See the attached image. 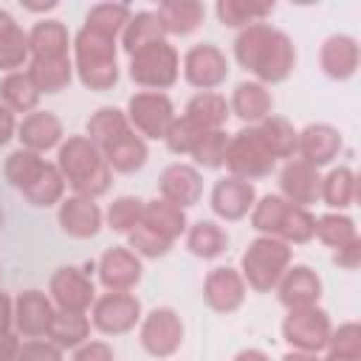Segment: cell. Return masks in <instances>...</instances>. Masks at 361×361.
Returning <instances> with one entry per match:
<instances>
[{"mask_svg":"<svg viewBox=\"0 0 361 361\" xmlns=\"http://www.w3.org/2000/svg\"><path fill=\"white\" fill-rule=\"evenodd\" d=\"M234 59L240 68H245L259 85H279L285 82L296 68V45L293 39L271 25V23H254L234 37Z\"/></svg>","mask_w":361,"mask_h":361,"instance_id":"obj_1","label":"cell"},{"mask_svg":"<svg viewBox=\"0 0 361 361\" xmlns=\"http://www.w3.org/2000/svg\"><path fill=\"white\" fill-rule=\"evenodd\" d=\"M73 73L90 90H110L118 82V42L82 25L73 37Z\"/></svg>","mask_w":361,"mask_h":361,"instance_id":"obj_2","label":"cell"},{"mask_svg":"<svg viewBox=\"0 0 361 361\" xmlns=\"http://www.w3.org/2000/svg\"><path fill=\"white\" fill-rule=\"evenodd\" d=\"M293 259V251L288 243L276 240V237H254L248 243V248L243 251L240 257V276L245 279V285L251 290H259V293H271L276 288V282L282 279V274L288 271Z\"/></svg>","mask_w":361,"mask_h":361,"instance_id":"obj_3","label":"cell"},{"mask_svg":"<svg viewBox=\"0 0 361 361\" xmlns=\"http://www.w3.org/2000/svg\"><path fill=\"white\" fill-rule=\"evenodd\" d=\"M127 73L138 87L164 93L180 79V54L166 39L155 42V45H149V48H144V51L130 56Z\"/></svg>","mask_w":361,"mask_h":361,"instance_id":"obj_4","label":"cell"},{"mask_svg":"<svg viewBox=\"0 0 361 361\" xmlns=\"http://www.w3.org/2000/svg\"><path fill=\"white\" fill-rule=\"evenodd\" d=\"M223 166L234 178L259 180V178H268L276 169V158L265 147V141H262V135H259L257 127H243L234 135H228Z\"/></svg>","mask_w":361,"mask_h":361,"instance_id":"obj_5","label":"cell"},{"mask_svg":"<svg viewBox=\"0 0 361 361\" xmlns=\"http://www.w3.org/2000/svg\"><path fill=\"white\" fill-rule=\"evenodd\" d=\"M130 127L147 141H164L166 130L172 127V121L178 118L175 113V104L166 93H158V90H138L127 99V110H124Z\"/></svg>","mask_w":361,"mask_h":361,"instance_id":"obj_6","label":"cell"},{"mask_svg":"<svg viewBox=\"0 0 361 361\" xmlns=\"http://www.w3.org/2000/svg\"><path fill=\"white\" fill-rule=\"evenodd\" d=\"M330 333H333L330 313L319 305L288 310V316L282 319V338L288 341L290 350H299V353L319 355L322 350H327Z\"/></svg>","mask_w":361,"mask_h":361,"instance_id":"obj_7","label":"cell"},{"mask_svg":"<svg viewBox=\"0 0 361 361\" xmlns=\"http://www.w3.org/2000/svg\"><path fill=\"white\" fill-rule=\"evenodd\" d=\"M90 327H96L99 333L104 336H124L130 330H135L141 324V316H144V307H141V299L135 293H113V290H104V293H96L90 310Z\"/></svg>","mask_w":361,"mask_h":361,"instance_id":"obj_8","label":"cell"},{"mask_svg":"<svg viewBox=\"0 0 361 361\" xmlns=\"http://www.w3.org/2000/svg\"><path fill=\"white\" fill-rule=\"evenodd\" d=\"M183 319L178 316V310L161 305L152 307L149 313L141 316L138 324V344L144 347V353H149L152 358H172L180 347H183Z\"/></svg>","mask_w":361,"mask_h":361,"instance_id":"obj_9","label":"cell"},{"mask_svg":"<svg viewBox=\"0 0 361 361\" xmlns=\"http://www.w3.org/2000/svg\"><path fill=\"white\" fill-rule=\"evenodd\" d=\"M96 262L79 268V265H62L51 274L48 279V296L56 310L68 313H87L93 299H96V285L90 279V271Z\"/></svg>","mask_w":361,"mask_h":361,"instance_id":"obj_10","label":"cell"},{"mask_svg":"<svg viewBox=\"0 0 361 361\" xmlns=\"http://www.w3.org/2000/svg\"><path fill=\"white\" fill-rule=\"evenodd\" d=\"M183 79L200 90H217L228 79V56L214 42H197L180 56Z\"/></svg>","mask_w":361,"mask_h":361,"instance_id":"obj_11","label":"cell"},{"mask_svg":"<svg viewBox=\"0 0 361 361\" xmlns=\"http://www.w3.org/2000/svg\"><path fill=\"white\" fill-rule=\"evenodd\" d=\"M56 166L65 178V183L73 189L76 183L96 175L104 164L102 149L87 135H65V141L56 147Z\"/></svg>","mask_w":361,"mask_h":361,"instance_id":"obj_12","label":"cell"},{"mask_svg":"<svg viewBox=\"0 0 361 361\" xmlns=\"http://www.w3.org/2000/svg\"><path fill=\"white\" fill-rule=\"evenodd\" d=\"M96 274H99V282L104 290L133 293L144 276V265H141V257L133 254L127 245H110L96 259Z\"/></svg>","mask_w":361,"mask_h":361,"instance_id":"obj_13","label":"cell"},{"mask_svg":"<svg viewBox=\"0 0 361 361\" xmlns=\"http://www.w3.org/2000/svg\"><path fill=\"white\" fill-rule=\"evenodd\" d=\"M254 203H257V186L251 180H243V178H234V175H226V178L214 180V186L209 192L212 212L226 223H237V220L248 217Z\"/></svg>","mask_w":361,"mask_h":361,"instance_id":"obj_14","label":"cell"},{"mask_svg":"<svg viewBox=\"0 0 361 361\" xmlns=\"http://www.w3.org/2000/svg\"><path fill=\"white\" fill-rule=\"evenodd\" d=\"M56 307L45 290L28 288L14 299V333L23 338H45Z\"/></svg>","mask_w":361,"mask_h":361,"instance_id":"obj_15","label":"cell"},{"mask_svg":"<svg viewBox=\"0 0 361 361\" xmlns=\"http://www.w3.org/2000/svg\"><path fill=\"white\" fill-rule=\"evenodd\" d=\"M158 197L169 200L178 209H189L203 197V175L195 164L175 161L158 175Z\"/></svg>","mask_w":361,"mask_h":361,"instance_id":"obj_16","label":"cell"},{"mask_svg":"<svg viewBox=\"0 0 361 361\" xmlns=\"http://www.w3.org/2000/svg\"><path fill=\"white\" fill-rule=\"evenodd\" d=\"M56 223L59 228L73 237V240H90L102 231L104 226V212L99 209L96 200L90 197H79V195H68L59 200L56 209Z\"/></svg>","mask_w":361,"mask_h":361,"instance_id":"obj_17","label":"cell"},{"mask_svg":"<svg viewBox=\"0 0 361 361\" xmlns=\"http://www.w3.org/2000/svg\"><path fill=\"white\" fill-rule=\"evenodd\" d=\"M245 293H248V285L237 268L217 265L203 279V302L214 313H234L245 302Z\"/></svg>","mask_w":361,"mask_h":361,"instance_id":"obj_18","label":"cell"},{"mask_svg":"<svg viewBox=\"0 0 361 361\" xmlns=\"http://www.w3.org/2000/svg\"><path fill=\"white\" fill-rule=\"evenodd\" d=\"M17 138H20L23 149L45 155L48 149H56L65 141V127H62V118L54 110H39L37 107L34 113H28L17 121Z\"/></svg>","mask_w":361,"mask_h":361,"instance_id":"obj_19","label":"cell"},{"mask_svg":"<svg viewBox=\"0 0 361 361\" xmlns=\"http://www.w3.org/2000/svg\"><path fill=\"white\" fill-rule=\"evenodd\" d=\"M319 192H322V172L316 166H310L302 158L285 161V166L279 169V195L288 203L307 209L319 203Z\"/></svg>","mask_w":361,"mask_h":361,"instance_id":"obj_20","label":"cell"},{"mask_svg":"<svg viewBox=\"0 0 361 361\" xmlns=\"http://www.w3.org/2000/svg\"><path fill=\"white\" fill-rule=\"evenodd\" d=\"M341 147H344V141H341L338 127L324 124V121H313V124H307V127L299 130L296 158H302L310 166L322 169V166H327V164H333L338 158Z\"/></svg>","mask_w":361,"mask_h":361,"instance_id":"obj_21","label":"cell"},{"mask_svg":"<svg viewBox=\"0 0 361 361\" xmlns=\"http://www.w3.org/2000/svg\"><path fill=\"white\" fill-rule=\"evenodd\" d=\"M274 290L288 310L313 307L322 299V276L310 265H288V271L282 274Z\"/></svg>","mask_w":361,"mask_h":361,"instance_id":"obj_22","label":"cell"},{"mask_svg":"<svg viewBox=\"0 0 361 361\" xmlns=\"http://www.w3.org/2000/svg\"><path fill=\"white\" fill-rule=\"evenodd\" d=\"M358 62H361V51H358L355 37H350V34H330L319 48V65H322L324 76H330L336 82L355 76Z\"/></svg>","mask_w":361,"mask_h":361,"instance_id":"obj_23","label":"cell"},{"mask_svg":"<svg viewBox=\"0 0 361 361\" xmlns=\"http://www.w3.org/2000/svg\"><path fill=\"white\" fill-rule=\"evenodd\" d=\"M228 110L245 124V127H257L259 121H265L268 116H274V96L265 85H259L257 79H245L231 90L228 99Z\"/></svg>","mask_w":361,"mask_h":361,"instance_id":"obj_24","label":"cell"},{"mask_svg":"<svg viewBox=\"0 0 361 361\" xmlns=\"http://www.w3.org/2000/svg\"><path fill=\"white\" fill-rule=\"evenodd\" d=\"M71 48H73V39L62 20H37L28 28L31 59H62V56H71Z\"/></svg>","mask_w":361,"mask_h":361,"instance_id":"obj_25","label":"cell"},{"mask_svg":"<svg viewBox=\"0 0 361 361\" xmlns=\"http://www.w3.org/2000/svg\"><path fill=\"white\" fill-rule=\"evenodd\" d=\"M166 39V28H164V20L158 17L155 8H144V11H133L124 31H121V48L127 51V56L155 45V42H164Z\"/></svg>","mask_w":361,"mask_h":361,"instance_id":"obj_26","label":"cell"},{"mask_svg":"<svg viewBox=\"0 0 361 361\" xmlns=\"http://www.w3.org/2000/svg\"><path fill=\"white\" fill-rule=\"evenodd\" d=\"M228 116H231L228 99L223 93H217V90H200L183 107V118L192 121L200 133H206V130H223L226 121H228Z\"/></svg>","mask_w":361,"mask_h":361,"instance_id":"obj_27","label":"cell"},{"mask_svg":"<svg viewBox=\"0 0 361 361\" xmlns=\"http://www.w3.org/2000/svg\"><path fill=\"white\" fill-rule=\"evenodd\" d=\"M102 158H104V164H107L113 172L133 175V172H138V169L147 164L149 149H147V141L130 127L124 135H118L116 141H110V144L102 149Z\"/></svg>","mask_w":361,"mask_h":361,"instance_id":"obj_28","label":"cell"},{"mask_svg":"<svg viewBox=\"0 0 361 361\" xmlns=\"http://www.w3.org/2000/svg\"><path fill=\"white\" fill-rule=\"evenodd\" d=\"M186 251L197 259H217L228 248V234L217 220H195L183 234Z\"/></svg>","mask_w":361,"mask_h":361,"instance_id":"obj_29","label":"cell"},{"mask_svg":"<svg viewBox=\"0 0 361 361\" xmlns=\"http://www.w3.org/2000/svg\"><path fill=\"white\" fill-rule=\"evenodd\" d=\"M144 226H149L155 234L166 237L169 243H175L180 234H186V209H178L172 206L169 200L164 197H152V200H144V217H141Z\"/></svg>","mask_w":361,"mask_h":361,"instance_id":"obj_30","label":"cell"},{"mask_svg":"<svg viewBox=\"0 0 361 361\" xmlns=\"http://www.w3.org/2000/svg\"><path fill=\"white\" fill-rule=\"evenodd\" d=\"M155 11L164 20L166 34H175V37L195 34L203 25V17H206L203 3H197V0H164Z\"/></svg>","mask_w":361,"mask_h":361,"instance_id":"obj_31","label":"cell"},{"mask_svg":"<svg viewBox=\"0 0 361 361\" xmlns=\"http://www.w3.org/2000/svg\"><path fill=\"white\" fill-rule=\"evenodd\" d=\"M39 90H37V85H34V79L28 76V71H14V73H6L3 79H0V102L17 116V113H23V116H28V113H34L37 110V104H39Z\"/></svg>","mask_w":361,"mask_h":361,"instance_id":"obj_32","label":"cell"},{"mask_svg":"<svg viewBox=\"0 0 361 361\" xmlns=\"http://www.w3.org/2000/svg\"><path fill=\"white\" fill-rule=\"evenodd\" d=\"M358 195V178L350 166H333L327 175H322V192L319 200L330 206V212H341L355 203Z\"/></svg>","mask_w":361,"mask_h":361,"instance_id":"obj_33","label":"cell"},{"mask_svg":"<svg viewBox=\"0 0 361 361\" xmlns=\"http://www.w3.org/2000/svg\"><path fill=\"white\" fill-rule=\"evenodd\" d=\"M274 8H276L274 3H259V0H220L214 6L220 25L237 28V31H243L254 23H265V17L274 14Z\"/></svg>","mask_w":361,"mask_h":361,"instance_id":"obj_34","label":"cell"},{"mask_svg":"<svg viewBox=\"0 0 361 361\" xmlns=\"http://www.w3.org/2000/svg\"><path fill=\"white\" fill-rule=\"evenodd\" d=\"M25 71L34 79L39 93H62L73 79V59L71 56H62V59H31Z\"/></svg>","mask_w":361,"mask_h":361,"instance_id":"obj_35","label":"cell"},{"mask_svg":"<svg viewBox=\"0 0 361 361\" xmlns=\"http://www.w3.org/2000/svg\"><path fill=\"white\" fill-rule=\"evenodd\" d=\"M257 130H259V135H262V141H265V147L271 149V155L279 161H290V158H296V147H299V130L288 121V118H282V116H268L265 121H259L257 124Z\"/></svg>","mask_w":361,"mask_h":361,"instance_id":"obj_36","label":"cell"},{"mask_svg":"<svg viewBox=\"0 0 361 361\" xmlns=\"http://www.w3.org/2000/svg\"><path fill=\"white\" fill-rule=\"evenodd\" d=\"M45 338L54 341L59 350H76L79 344H85L90 338V319H87V313L56 310Z\"/></svg>","mask_w":361,"mask_h":361,"instance_id":"obj_37","label":"cell"},{"mask_svg":"<svg viewBox=\"0 0 361 361\" xmlns=\"http://www.w3.org/2000/svg\"><path fill=\"white\" fill-rule=\"evenodd\" d=\"M127 130H130V121H127L124 110H118V107H99V110L87 118V124H85V135H87L99 149H104L110 141H116V138L124 135Z\"/></svg>","mask_w":361,"mask_h":361,"instance_id":"obj_38","label":"cell"},{"mask_svg":"<svg viewBox=\"0 0 361 361\" xmlns=\"http://www.w3.org/2000/svg\"><path fill=\"white\" fill-rule=\"evenodd\" d=\"M45 164L48 161L39 152H31V149H23L20 147V149L8 152V158L3 161V175L8 180V186H14L17 192H25L37 180V175L42 172Z\"/></svg>","mask_w":361,"mask_h":361,"instance_id":"obj_39","label":"cell"},{"mask_svg":"<svg viewBox=\"0 0 361 361\" xmlns=\"http://www.w3.org/2000/svg\"><path fill=\"white\" fill-rule=\"evenodd\" d=\"M65 178H62V172H59V166L56 164H45L42 166V172L37 175V180L25 189V192H20L31 206H37V209H48V206H56L62 197H65Z\"/></svg>","mask_w":361,"mask_h":361,"instance_id":"obj_40","label":"cell"},{"mask_svg":"<svg viewBox=\"0 0 361 361\" xmlns=\"http://www.w3.org/2000/svg\"><path fill=\"white\" fill-rule=\"evenodd\" d=\"M288 200L282 195H262L257 197L254 209H251V228L265 234V237H276L279 240V231H282V223H285V214H288Z\"/></svg>","mask_w":361,"mask_h":361,"instance_id":"obj_41","label":"cell"},{"mask_svg":"<svg viewBox=\"0 0 361 361\" xmlns=\"http://www.w3.org/2000/svg\"><path fill=\"white\" fill-rule=\"evenodd\" d=\"M130 14H133V8L127 3H96V6H90L87 17H85V28L118 39Z\"/></svg>","mask_w":361,"mask_h":361,"instance_id":"obj_42","label":"cell"},{"mask_svg":"<svg viewBox=\"0 0 361 361\" xmlns=\"http://www.w3.org/2000/svg\"><path fill=\"white\" fill-rule=\"evenodd\" d=\"M316 237H319L327 248L338 251V248L350 245L353 240H358V231H355L353 217H347V214H341V212H327V214L316 217Z\"/></svg>","mask_w":361,"mask_h":361,"instance_id":"obj_43","label":"cell"},{"mask_svg":"<svg viewBox=\"0 0 361 361\" xmlns=\"http://www.w3.org/2000/svg\"><path fill=\"white\" fill-rule=\"evenodd\" d=\"M226 147H228V133L226 130H206L197 135L189 158L195 161L197 169H220L226 161Z\"/></svg>","mask_w":361,"mask_h":361,"instance_id":"obj_44","label":"cell"},{"mask_svg":"<svg viewBox=\"0 0 361 361\" xmlns=\"http://www.w3.org/2000/svg\"><path fill=\"white\" fill-rule=\"evenodd\" d=\"M141 217H144V200L135 197V195H121V197H116V200L107 206V212H104V226H107L110 231L127 237V234L141 223Z\"/></svg>","mask_w":361,"mask_h":361,"instance_id":"obj_45","label":"cell"},{"mask_svg":"<svg viewBox=\"0 0 361 361\" xmlns=\"http://www.w3.org/2000/svg\"><path fill=\"white\" fill-rule=\"evenodd\" d=\"M316 237V214L305 206H288V214H285V223H282V231H279V240L288 243V245H305Z\"/></svg>","mask_w":361,"mask_h":361,"instance_id":"obj_46","label":"cell"},{"mask_svg":"<svg viewBox=\"0 0 361 361\" xmlns=\"http://www.w3.org/2000/svg\"><path fill=\"white\" fill-rule=\"evenodd\" d=\"M31 51H28V31H23L20 25H14L8 34L0 37V71L14 73L28 68Z\"/></svg>","mask_w":361,"mask_h":361,"instance_id":"obj_47","label":"cell"},{"mask_svg":"<svg viewBox=\"0 0 361 361\" xmlns=\"http://www.w3.org/2000/svg\"><path fill=\"white\" fill-rule=\"evenodd\" d=\"M172 245H175V243H169L166 237L155 234V231H152L149 226H144V223H138V226L127 234V248H130L133 254H138L141 259H158V257H166Z\"/></svg>","mask_w":361,"mask_h":361,"instance_id":"obj_48","label":"cell"},{"mask_svg":"<svg viewBox=\"0 0 361 361\" xmlns=\"http://www.w3.org/2000/svg\"><path fill=\"white\" fill-rule=\"evenodd\" d=\"M327 353L347 355V358H361V327L358 322H344L330 333Z\"/></svg>","mask_w":361,"mask_h":361,"instance_id":"obj_49","label":"cell"},{"mask_svg":"<svg viewBox=\"0 0 361 361\" xmlns=\"http://www.w3.org/2000/svg\"><path fill=\"white\" fill-rule=\"evenodd\" d=\"M197 135H200V130H197L192 121H186L183 116H178V118L172 121V127L166 130L164 144H166V149H169L172 155H189L192 147H195V141H197Z\"/></svg>","mask_w":361,"mask_h":361,"instance_id":"obj_50","label":"cell"},{"mask_svg":"<svg viewBox=\"0 0 361 361\" xmlns=\"http://www.w3.org/2000/svg\"><path fill=\"white\" fill-rule=\"evenodd\" d=\"M62 353L65 350H59L48 338H28V341H20L17 361H65Z\"/></svg>","mask_w":361,"mask_h":361,"instance_id":"obj_51","label":"cell"},{"mask_svg":"<svg viewBox=\"0 0 361 361\" xmlns=\"http://www.w3.org/2000/svg\"><path fill=\"white\" fill-rule=\"evenodd\" d=\"M71 361H116V353L107 341L102 338H87L85 344H79L71 355Z\"/></svg>","mask_w":361,"mask_h":361,"instance_id":"obj_52","label":"cell"},{"mask_svg":"<svg viewBox=\"0 0 361 361\" xmlns=\"http://www.w3.org/2000/svg\"><path fill=\"white\" fill-rule=\"evenodd\" d=\"M333 262L338 268H344V271H355L361 265V240H353L350 245L333 251Z\"/></svg>","mask_w":361,"mask_h":361,"instance_id":"obj_53","label":"cell"},{"mask_svg":"<svg viewBox=\"0 0 361 361\" xmlns=\"http://www.w3.org/2000/svg\"><path fill=\"white\" fill-rule=\"evenodd\" d=\"M11 138H17V116L0 102V147H6Z\"/></svg>","mask_w":361,"mask_h":361,"instance_id":"obj_54","label":"cell"},{"mask_svg":"<svg viewBox=\"0 0 361 361\" xmlns=\"http://www.w3.org/2000/svg\"><path fill=\"white\" fill-rule=\"evenodd\" d=\"M17 353H20V338L14 330L8 333H0V361H17Z\"/></svg>","mask_w":361,"mask_h":361,"instance_id":"obj_55","label":"cell"},{"mask_svg":"<svg viewBox=\"0 0 361 361\" xmlns=\"http://www.w3.org/2000/svg\"><path fill=\"white\" fill-rule=\"evenodd\" d=\"M14 330V299L0 290V333Z\"/></svg>","mask_w":361,"mask_h":361,"instance_id":"obj_56","label":"cell"},{"mask_svg":"<svg viewBox=\"0 0 361 361\" xmlns=\"http://www.w3.org/2000/svg\"><path fill=\"white\" fill-rule=\"evenodd\" d=\"M234 361H271V358L262 350H257V347H245V350H240L234 355Z\"/></svg>","mask_w":361,"mask_h":361,"instance_id":"obj_57","label":"cell"},{"mask_svg":"<svg viewBox=\"0 0 361 361\" xmlns=\"http://www.w3.org/2000/svg\"><path fill=\"white\" fill-rule=\"evenodd\" d=\"M282 361H322V358H319V355H313V353L290 350V353H285V355H282Z\"/></svg>","mask_w":361,"mask_h":361,"instance_id":"obj_58","label":"cell"},{"mask_svg":"<svg viewBox=\"0 0 361 361\" xmlns=\"http://www.w3.org/2000/svg\"><path fill=\"white\" fill-rule=\"evenodd\" d=\"M14 25H17V23H14V17H11L6 8H0V37H3V34H8Z\"/></svg>","mask_w":361,"mask_h":361,"instance_id":"obj_59","label":"cell"},{"mask_svg":"<svg viewBox=\"0 0 361 361\" xmlns=\"http://www.w3.org/2000/svg\"><path fill=\"white\" fill-rule=\"evenodd\" d=\"M23 8H25V11H54L56 3H54V0H51V3H23Z\"/></svg>","mask_w":361,"mask_h":361,"instance_id":"obj_60","label":"cell"},{"mask_svg":"<svg viewBox=\"0 0 361 361\" xmlns=\"http://www.w3.org/2000/svg\"><path fill=\"white\" fill-rule=\"evenodd\" d=\"M322 361H361V358H347V355H336V353H327Z\"/></svg>","mask_w":361,"mask_h":361,"instance_id":"obj_61","label":"cell"},{"mask_svg":"<svg viewBox=\"0 0 361 361\" xmlns=\"http://www.w3.org/2000/svg\"><path fill=\"white\" fill-rule=\"evenodd\" d=\"M0 226H3V209H0Z\"/></svg>","mask_w":361,"mask_h":361,"instance_id":"obj_62","label":"cell"}]
</instances>
